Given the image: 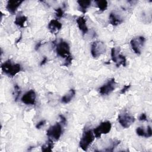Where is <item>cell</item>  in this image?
<instances>
[{"instance_id": "26", "label": "cell", "mask_w": 152, "mask_h": 152, "mask_svg": "<svg viewBox=\"0 0 152 152\" xmlns=\"http://www.w3.org/2000/svg\"><path fill=\"white\" fill-rule=\"evenodd\" d=\"M45 124H46V121L45 120H42L36 124V128L37 129H40L43 126H44L45 125Z\"/></svg>"}, {"instance_id": "13", "label": "cell", "mask_w": 152, "mask_h": 152, "mask_svg": "<svg viewBox=\"0 0 152 152\" xmlns=\"http://www.w3.org/2000/svg\"><path fill=\"white\" fill-rule=\"evenodd\" d=\"M62 23H60L58 20L53 19L50 20V21L49 23L48 28L49 30V31L52 33H58L62 28Z\"/></svg>"}, {"instance_id": "2", "label": "cell", "mask_w": 152, "mask_h": 152, "mask_svg": "<svg viewBox=\"0 0 152 152\" xmlns=\"http://www.w3.org/2000/svg\"><path fill=\"white\" fill-rule=\"evenodd\" d=\"M53 43L55 46V50L58 56L66 59L71 55L70 46L66 42L63 40H60L56 43L53 42Z\"/></svg>"}, {"instance_id": "24", "label": "cell", "mask_w": 152, "mask_h": 152, "mask_svg": "<svg viewBox=\"0 0 152 152\" xmlns=\"http://www.w3.org/2000/svg\"><path fill=\"white\" fill-rule=\"evenodd\" d=\"M64 11L62 8H58L55 9V15L58 18H61L64 16Z\"/></svg>"}, {"instance_id": "25", "label": "cell", "mask_w": 152, "mask_h": 152, "mask_svg": "<svg viewBox=\"0 0 152 152\" xmlns=\"http://www.w3.org/2000/svg\"><path fill=\"white\" fill-rule=\"evenodd\" d=\"M131 84H128V85H125L124 86V87L121 90V91H120V94H125L129 89V88L131 87Z\"/></svg>"}, {"instance_id": "10", "label": "cell", "mask_w": 152, "mask_h": 152, "mask_svg": "<svg viewBox=\"0 0 152 152\" xmlns=\"http://www.w3.org/2000/svg\"><path fill=\"white\" fill-rule=\"evenodd\" d=\"M117 83L114 78H112L107 81V82L101 86L99 91L102 95H109L116 88Z\"/></svg>"}, {"instance_id": "19", "label": "cell", "mask_w": 152, "mask_h": 152, "mask_svg": "<svg viewBox=\"0 0 152 152\" xmlns=\"http://www.w3.org/2000/svg\"><path fill=\"white\" fill-rule=\"evenodd\" d=\"M27 17L26 16L23 15H18L16 17L15 19L14 24L19 27L24 28L25 27L24 24L27 21Z\"/></svg>"}, {"instance_id": "28", "label": "cell", "mask_w": 152, "mask_h": 152, "mask_svg": "<svg viewBox=\"0 0 152 152\" xmlns=\"http://www.w3.org/2000/svg\"><path fill=\"white\" fill-rule=\"evenodd\" d=\"M59 117H60V119H61V123L62 124H63V125H65L66 124V118L64 115H60Z\"/></svg>"}, {"instance_id": "8", "label": "cell", "mask_w": 152, "mask_h": 152, "mask_svg": "<svg viewBox=\"0 0 152 152\" xmlns=\"http://www.w3.org/2000/svg\"><path fill=\"white\" fill-rule=\"evenodd\" d=\"M111 128V123L109 121H104L102 122L99 126L94 129L93 132L95 137L97 138H99L102 134H108L110 131Z\"/></svg>"}, {"instance_id": "16", "label": "cell", "mask_w": 152, "mask_h": 152, "mask_svg": "<svg viewBox=\"0 0 152 152\" xmlns=\"http://www.w3.org/2000/svg\"><path fill=\"white\" fill-rule=\"evenodd\" d=\"M109 22L110 24L116 26L123 22V19L119 14L114 12H112L110 13L109 16Z\"/></svg>"}, {"instance_id": "7", "label": "cell", "mask_w": 152, "mask_h": 152, "mask_svg": "<svg viewBox=\"0 0 152 152\" xmlns=\"http://www.w3.org/2000/svg\"><path fill=\"white\" fill-rule=\"evenodd\" d=\"M145 41V37L142 36H137L131 39L130 42V45L132 49L136 54L140 55L141 53L142 49L144 46Z\"/></svg>"}, {"instance_id": "27", "label": "cell", "mask_w": 152, "mask_h": 152, "mask_svg": "<svg viewBox=\"0 0 152 152\" xmlns=\"http://www.w3.org/2000/svg\"><path fill=\"white\" fill-rule=\"evenodd\" d=\"M140 121H147V115H145V113H141V115L139 116V119Z\"/></svg>"}, {"instance_id": "20", "label": "cell", "mask_w": 152, "mask_h": 152, "mask_svg": "<svg viewBox=\"0 0 152 152\" xmlns=\"http://www.w3.org/2000/svg\"><path fill=\"white\" fill-rule=\"evenodd\" d=\"M53 140L49 138L48 142L42 146V151H51L52 148H53Z\"/></svg>"}, {"instance_id": "5", "label": "cell", "mask_w": 152, "mask_h": 152, "mask_svg": "<svg viewBox=\"0 0 152 152\" xmlns=\"http://www.w3.org/2000/svg\"><path fill=\"white\" fill-rule=\"evenodd\" d=\"M106 46L102 41H95L91 45V54L94 58H98L106 52Z\"/></svg>"}, {"instance_id": "12", "label": "cell", "mask_w": 152, "mask_h": 152, "mask_svg": "<svg viewBox=\"0 0 152 152\" xmlns=\"http://www.w3.org/2000/svg\"><path fill=\"white\" fill-rule=\"evenodd\" d=\"M23 2V1L10 0L7 2L6 8L11 14H15L17 10Z\"/></svg>"}, {"instance_id": "14", "label": "cell", "mask_w": 152, "mask_h": 152, "mask_svg": "<svg viewBox=\"0 0 152 152\" xmlns=\"http://www.w3.org/2000/svg\"><path fill=\"white\" fill-rule=\"evenodd\" d=\"M76 22L78 26V28L82 32L83 34H86L88 32V27L86 24V20L84 16H80L77 18L76 20Z\"/></svg>"}, {"instance_id": "11", "label": "cell", "mask_w": 152, "mask_h": 152, "mask_svg": "<svg viewBox=\"0 0 152 152\" xmlns=\"http://www.w3.org/2000/svg\"><path fill=\"white\" fill-rule=\"evenodd\" d=\"M36 94L33 90L26 92L21 97V102L27 105H34L36 104Z\"/></svg>"}, {"instance_id": "18", "label": "cell", "mask_w": 152, "mask_h": 152, "mask_svg": "<svg viewBox=\"0 0 152 152\" xmlns=\"http://www.w3.org/2000/svg\"><path fill=\"white\" fill-rule=\"evenodd\" d=\"M77 3L78 4L80 10L83 14H85L86 12L87 9L90 7L91 1L89 0H84V1L79 0V1H77Z\"/></svg>"}, {"instance_id": "21", "label": "cell", "mask_w": 152, "mask_h": 152, "mask_svg": "<svg viewBox=\"0 0 152 152\" xmlns=\"http://www.w3.org/2000/svg\"><path fill=\"white\" fill-rule=\"evenodd\" d=\"M95 3L97 5V7L101 11H105L107 8V1L106 0H99V1H95Z\"/></svg>"}, {"instance_id": "17", "label": "cell", "mask_w": 152, "mask_h": 152, "mask_svg": "<svg viewBox=\"0 0 152 152\" xmlns=\"http://www.w3.org/2000/svg\"><path fill=\"white\" fill-rule=\"evenodd\" d=\"M75 95V91L74 89L69 90L67 93H66L62 98H61V102L64 104H66L69 103L73 97Z\"/></svg>"}, {"instance_id": "23", "label": "cell", "mask_w": 152, "mask_h": 152, "mask_svg": "<svg viewBox=\"0 0 152 152\" xmlns=\"http://www.w3.org/2000/svg\"><path fill=\"white\" fill-rule=\"evenodd\" d=\"M21 93V90H20V88L18 85H15L14 86V99L15 100L17 101V99H18L20 94Z\"/></svg>"}, {"instance_id": "6", "label": "cell", "mask_w": 152, "mask_h": 152, "mask_svg": "<svg viewBox=\"0 0 152 152\" xmlns=\"http://www.w3.org/2000/svg\"><path fill=\"white\" fill-rule=\"evenodd\" d=\"M111 59L113 62L116 64L117 67L121 65L125 66L126 65V60L125 56L120 53L119 49L112 48L111 49Z\"/></svg>"}, {"instance_id": "9", "label": "cell", "mask_w": 152, "mask_h": 152, "mask_svg": "<svg viewBox=\"0 0 152 152\" xmlns=\"http://www.w3.org/2000/svg\"><path fill=\"white\" fill-rule=\"evenodd\" d=\"M118 120L120 125L124 128H129L134 122L135 118L127 112H123L118 115Z\"/></svg>"}, {"instance_id": "1", "label": "cell", "mask_w": 152, "mask_h": 152, "mask_svg": "<svg viewBox=\"0 0 152 152\" xmlns=\"http://www.w3.org/2000/svg\"><path fill=\"white\" fill-rule=\"evenodd\" d=\"M2 71L11 77H13L18 74L21 69L20 64L12 63L11 60H8L1 65Z\"/></svg>"}, {"instance_id": "30", "label": "cell", "mask_w": 152, "mask_h": 152, "mask_svg": "<svg viewBox=\"0 0 152 152\" xmlns=\"http://www.w3.org/2000/svg\"><path fill=\"white\" fill-rule=\"evenodd\" d=\"M41 45H42V43H41L40 42H39L38 43H37L36 46H35V49H36V50H37V49H39Z\"/></svg>"}, {"instance_id": "29", "label": "cell", "mask_w": 152, "mask_h": 152, "mask_svg": "<svg viewBox=\"0 0 152 152\" xmlns=\"http://www.w3.org/2000/svg\"><path fill=\"white\" fill-rule=\"evenodd\" d=\"M47 61H48V58L46 57V56H45L43 58V59H42V61H41V62H40V66H42V65H43L46 62H47Z\"/></svg>"}, {"instance_id": "22", "label": "cell", "mask_w": 152, "mask_h": 152, "mask_svg": "<svg viewBox=\"0 0 152 152\" xmlns=\"http://www.w3.org/2000/svg\"><path fill=\"white\" fill-rule=\"evenodd\" d=\"M120 143V141H118V140H114L112 142L110 145L109 147V148H106L104 150V151H113L114 148L117 147Z\"/></svg>"}, {"instance_id": "4", "label": "cell", "mask_w": 152, "mask_h": 152, "mask_svg": "<svg viewBox=\"0 0 152 152\" xmlns=\"http://www.w3.org/2000/svg\"><path fill=\"white\" fill-rule=\"evenodd\" d=\"M62 124L57 122L49 128L46 132V135L49 138L55 141H58L60 138L62 134Z\"/></svg>"}, {"instance_id": "15", "label": "cell", "mask_w": 152, "mask_h": 152, "mask_svg": "<svg viewBox=\"0 0 152 152\" xmlns=\"http://www.w3.org/2000/svg\"><path fill=\"white\" fill-rule=\"evenodd\" d=\"M136 133L138 136L144 137L145 138H149L152 136V131L150 126H147V129L145 130L143 126H140L137 128Z\"/></svg>"}, {"instance_id": "3", "label": "cell", "mask_w": 152, "mask_h": 152, "mask_svg": "<svg viewBox=\"0 0 152 152\" xmlns=\"http://www.w3.org/2000/svg\"><path fill=\"white\" fill-rule=\"evenodd\" d=\"M94 138L95 136L91 130L88 129L84 131L80 141V148L84 151H87L89 146L94 140Z\"/></svg>"}]
</instances>
